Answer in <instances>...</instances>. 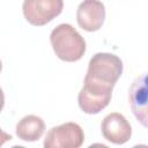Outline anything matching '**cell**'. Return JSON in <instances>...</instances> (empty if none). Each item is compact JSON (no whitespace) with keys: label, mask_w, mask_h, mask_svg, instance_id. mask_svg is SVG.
Instances as JSON below:
<instances>
[{"label":"cell","mask_w":148,"mask_h":148,"mask_svg":"<svg viewBox=\"0 0 148 148\" xmlns=\"http://www.w3.org/2000/svg\"><path fill=\"white\" fill-rule=\"evenodd\" d=\"M50 42L56 56L62 61H77L86 52L84 38L73 25L68 23H61L57 25L51 31Z\"/></svg>","instance_id":"1"},{"label":"cell","mask_w":148,"mask_h":148,"mask_svg":"<svg viewBox=\"0 0 148 148\" xmlns=\"http://www.w3.org/2000/svg\"><path fill=\"white\" fill-rule=\"evenodd\" d=\"M114 86L84 76L83 87L79 92L77 103L80 109L88 114H96L104 110L112 96Z\"/></svg>","instance_id":"2"},{"label":"cell","mask_w":148,"mask_h":148,"mask_svg":"<svg viewBox=\"0 0 148 148\" xmlns=\"http://www.w3.org/2000/svg\"><path fill=\"white\" fill-rule=\"evenodd\" d=\"M121 73L123 61L118 56L113 53L99 52L94 54L89 60L86 76L114 86Z\"/></svg>","instance_id":"3"},{"label":"cell","mask_w":148,"mask_h":148,"mask_svg":"<svg viewBox=\"0 0 148 148\" xmlns=\"http://www.w3.org/2000/svg\"><path fill=\"white\" fill-rule=\"evenodd\" d=\"M64 0H24L22 10L25 20L35 25L42 27L61 14Z\"/></svg>","instance_id":"4"},{"label":"cell","mask_w":148,"mask_h":148,"mask_svg":"<svg viewBox=\"0 0 148 148\" xmlns=\"http://www.w3.org/2000/svg\"><path fill=\"white\" fill-rule=\"evenodd\" d=\"M84 141V133L76 123H65L52 127L44 139L45 148H79Z\"/></svg>","instance_id":"5"},{"label":"cell","mask_w":148,"mask_h":148,"mask_svg":"<svg viewBox=\"0 0 148 148\" xmlns=\"http://www.w3.org/2000/svg\"><path fill=\"white\" fill-rule=\"evenodd\" d=\"M130 108L136 120L148 128V73L138 76L128 90Z\"/></svg>","instance_id":"6"},{"label":"cell","mask_w":148,"mask_h":148,"mask_svg":"<svg viewBox=\"0 0 148 148\" xmlns=\"http://www.w3.org/2000/svg\"><path fill=\"white\" fill-rule=\"evenodd\" d=\"M105 20V7L99 0H83L76 10V21L80 28L88 32L97 31Z\"/></svg>","instance_id":"7"},{"label":"cell","mask_w":148,"mask_h":148,"mask_svg":"<svg viewBox=\"0 0 148 148\" xmlns=\"http://www.w3.org/2000/svg\"><path fill=\"white\" fill-rule=\"evenodd\" d=\"M101 130L104 139L114 145L126 143L132 135L130 123L119 112H112L105 116L102 120Z\"/></svg>","instance_id":"8"},{"label":"cell","mask_w":148,"mask_h":148,"mask_svg":"<svg viewBox=\"0 0 148 148\" xmlns=\"http://www.w3.org/2000/svg\"><path fill=\"white\" fill-rule=\"evenodd\" d=\"M45 131L44 120L35 114H28L23 117L16 125V135L18 139L28 142L37 141L42 138Z\"/></svg>","instance_id":"9"}]
</instances>
